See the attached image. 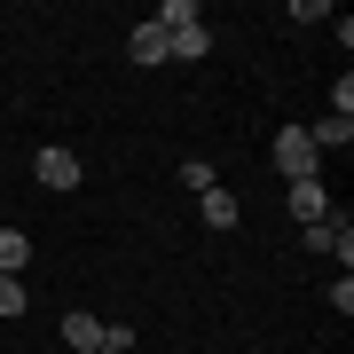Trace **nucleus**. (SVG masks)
I'll use <instances>...</instances> for the list:
<instances>
[{
    "instance_id": "obj_1",
    "label": "nucleus",
    "mask_w": 354,
    "mask_h": 354,
    "mask_svg": "<svg viewBox=\"0 0 354 354\" xmlns=\"http://www.w3.org/2000/svg\"><path fill=\"white\" fill-rule=\"evenodd\" d=\"M276 174L283 181H323V158H315V142H307V127L276 134Z\"/></svg>"
},
{
    "instance_id": "obj_2",
    "label": "nucleus",
    "mask_w": 354,
    "mask_h": 354,
    "mask_svg": "<svg viewBox=\"0 0 354 354\" xmlns=\"http://www.w3.org/2000/svg\"><path fill=\"white\" fill-rule=\"evenodd\" d=\"M32 174H39V189H79V174H87V165H79V150L48 142V150L32 158Z\"/></svg>"
},
{
    "instance_id": "obj_3",
    "label": "nucleus",
    "mask_w": 354,
    "mask_h": 354,
    "mask_svg": "<svg viewBox=\"0 0 354 354\" xmlns=\"http://www.w3.org/2000/svg\"><path fill=\"white\" fill-rule=\"evenodd\" d=\"M283 205H291V221H299V228L330 221V189H323V181H291V189H283Z\"/></svg>"
},
{
    "instance_id": "obj_4",
    "label": "nucleus",
    "mask_w": 354,
    "mask_h": 354,
    "mask_svg": "<svg viewBox=\"0 0 354 354\" xmlns=\"http://www.w3.org/2000/svg\"><path fill=\"white\" fill-rule=\"evenodd\" d=\"M127 55H134L142 71H158V64H165L174 48H165V32H158V24H134V32H127Z\"/></svg>"
},
{
    "instance_id": "obj_5",
    "label": "nucleus",
    "mask_w": 354,
    "mask_h": 354,
    "mask_svg": "<svg viewBox=\"0 0 354 354\" xmlns=\"http://www.w3.org/2000/svg\"><path fill=\"white\" fill-rule=\"evenodd\" d=\"M307 142H315V158H323V150H354V118H330V111H323L315 127H307Z\"/></svg>"
},
{
    "instance_id": "obj_6",
    "label": "nucleus",
    "mask_w": 354,
    "mask_h": 354,
    "mask_svg": "<svg viewBox=\"0 0 354 354\" xmlns=\"http://www.w3.org/2000/svg\"><path fill=\"white\" fill-rule=\"evenodd\" d=\"M64 339H71L79 354H95V346H102V315H87V307H71V315H64Z\"/></svg>"
},
{
    "instance_id": "obj_7",
    "label": "nucleus",
    "mask_w": 354,
    "mask_h": 354,
    "mask_svg": "<svg viewBox=\"0 0 354 354\" xmlns=\"http://www.w3.org/2000/svg\"><path fill=\"white\" fill-rule=\"evenodd\" d=\"M165 48H174L181 64H205V55H213V32H205V24H189V32H165Z\"/></svg>"
},
{
    "instance_id": "obj_8",
    "label": "nucleus",
    "mask_w": 354,
    "mask_h": 354,
    "mask_svg": "<svg viewBox=\"0 0 354 354\" xmlns=\"http://www.w3.org/2000/svg\"><path fill=\"white\" fill-rule=\"evenodd\" d=\"M197 213L213 221V228H236V221H244V205L228 197V189H205V197H197Z\"/></svg>"
},
{
    "instance_id": "obj_9",
    "label": "nucleus",
    "mask_w": 354,
    "mask_h": 354,
    "mask_svg": "<svg viewBox=\"0 0 354 354\" xmlns=\"http://www.w3.org/2000/svg\"><path fill=\"white\" fill-rule=\"evenodd\" d=\"M24 260H32V236L24 228H0V276H24Z\"/></svg>"
},
{
    "instance_id": "obj_10",
    "label": "nucleus",
    "mask_w": 354,
    "mask_h": 354,
    "mask_svg": "<svg viewBox=\"0 0 354 354\" xmlns=\"http://www.w3.org/2000/svg\"><path fill=\"white\" fill-rule=\"evenodd\" d=\"M24 307H32V291H24V276H0V315L16 323V315H24Z\"/></svg>"
},
{
    "instance_id": "obj_11",
    "label": "nucleus",
    "mask_w": 354,
    "mask_h": 354,
    "mask_svg": "<svg viewBox=\"0 0 354 354\" xmlns=\"http://www.w3.org/2000/svg\"><path fill=\"white\" fill-rule=\"evenodd\" d=\"M307 236V252H339V221H315V228H299Z\"/></svg>"
},
{
    "instance_id": "obj_12",
    "label": "nucleus",
    "mask_w": 354,
    "mask_h": 354,
    "mask_svg": "<svg viewBox=\"0 0 354 354\" xmlns=\"http://www.w3.org/2000/svg\"><path fill=\"white\" fill-rule=\"evenodd\" d=\"M95 354H118V346H95Z\"/></svg>"
}]
</instances>
